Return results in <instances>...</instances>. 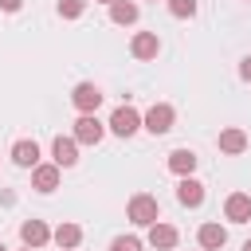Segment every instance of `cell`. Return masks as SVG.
Wrapping results in <instances>:
<instances>
[{"mask_svg": "<svg viewBox=\"0 0 251 251\" xmlns=\"http://www.w3.org/2000/svg\"><path fill=\"white\" fill-rule=\"evenodd\" d=\"M59 173H63V169H59L55 161H51V165H35V169H31V188H35V192H55V188H59Z\"/></svg>", "mask_w": 251, "mask_h": 251, "instance_id": "obj_8", "label": "cell"}, {"mask_svg": "<svg viewBox=\"0 0 251 251\" xmlns=\"http://www.w3.org/2000/svg\"><path fill=\"white\" fill-rule=\"evenodd\" d=\"M0 251H8V247H4V243H0Z\"/></svg>", "mask_w": 251, "mask_h": 251, "instance_id": "obj_26", "label": "cell"}, {"mask_svg": "<svg viewBox=\"0 0 251 251\" xmlns=\"http://www.w3.org/2000/svg\"><path fill=\"white\" fill-rule=\"evenodd\" d=\"M176 200H180L184 208H200V204H204V184H200L196 176H180V184H176Z\"/></svg>", "mask_w": 251, "mask_h": 251, "instance_id": "obj_12", "label": "cell"}, {"mask_svg": "<svg viewBox=\"0 0 251 251\" xmlns=\"http://www.w3.org/2000/svg\"><path fill=\"white\" fill-rule=\"evenodd\" d=\"M141 129V114L133 110V106H118L114 114H110V133H118V137H133Z\"/></svg>", "mask_w": 251, "mask_h": 251, "instance_id": "obj_3", "label": "cell"}, {"mask_svg": "<svg viewBox=\"0 0 251 251\" xmlns=\"http://www.w3.org/2000/svg\"><path fill=\"white\" fill-rule=\"evenodd\" d=\"M173 122H176V110H173L169 102H153V106H149V114L141 118V129H149L153 137H161V133H169V129H173Z\"/></svg>", "mask_w": 251, "mask_h": 251, "instance_id": "obj_2", "label": "cell"}, {"mask_svg": "<svg viewBox=\"0 0 251 251\" xmlns=\"http://www.w3.org/2000/svg\"><path fill=\"white\" fill-rule=\"evenodd\" d=\"M20 239H24V247L35 251V247H43V243L51 239V227H47L43 220H24V224H20Z\"/></svg>", "mask_w": 251, "mask_h": 251, "instance_id": "obj_9", "label": "cell"}, {"mask_svg": "<svg viewBox=\"0 0 251 251\" xmlns=\"http://www.w3.org/2000/svg\"><path fill=\"white\" fill-rule=\"evenodd\" d=\"M196 161H200V157H196L192 149H173V153H169V169H173L176 176H192Z\"/></svg>", "mask_w": 251, "mask_h": 251, "instance_id": "obj_17", "label": "cell"}, {"mask_svg": "<svg viewBox=\"0 0 251 251\" xmlns=\"http://www.w3.org/2000/svg\"><path fill=\"white\" fill-rule=\"evenodd\" d=\"M24 251H31V247H24Z\"/></svg>", "mask_w": 251, "mask_h": 251, "instance_id": "obj_27", "label": "cell"}, {"mask_svg": "<svg viewBox=\"0 0 251 251\" xmlns=\"http://www.w3.org/2000/svg\"><path fill=\"white\" fill-rule=\"evenodd\" d=\"M239 78H247V82H251V55L239 63Z\"/></svg>", "mask_w": 251, "mask_h": 251, "instance_id": "obj_22", "label": "cell"}, {"mask_svg": "<svg viewBox=\"0 0 251 251\" xmlns=\"http://www.w3.org/2000/svg\"><path fill=\"white\" fill-rule=\"evenodd\" d=\"M102 137H106V126H102L94 114H82V118L75 122V141H78V145H98Z\"/></svg>", "mask_w": 251, "mask_h": 251, "instance_id": "obj_5", "label": "cell"}, {"mask_svg": "<svg viewBox=\"0 0 251 251\" xmlns=\"http://www.w3.org/2000/svg\"><path fill=\"white\" fill-rule=\"evenodd\" d=\"M98 4H114V0H98Z\"/></svg>", "mask_w": 251, "mask_h": 251, "instance_id": "obj_25", "label": "cell"}, {"mask_svg": "<svg viewBox=\"0 0 251 251\" xmlns=\"http://www.w3.org/2000/svg\"><path fill=\"white\" fill-rule=\"evenodd\" d=\"M169 12L176 20H192L196 16V0H169Z\"/></svg>", "mask_w": 251, "mask_h": 251, "instance_id": "obj_20", "label": "cell"}, {"mask_svg": "<svg viewBox=\"0 0 251 251\" xmlns=\"http://www.w3.org/2000/svg\"><path fill=\"white\" fill-rule=\"evenodd\" d=\"M71 102H75L78 114H94V110L102 106V90H98L94 82H78V86L71 90Z\"/></svg>", "mask_w": 251, "mask_h": 251, "instance_id": "obj_4", "label": "cell"}, {"mask_svg": "<svg viewBox=\"0 0 251 251\" xmlns=\"http://www.w3.org/2000/svg\"><path fill=\"white\" fill-rule=\"evenodd\" d=\"M110 251H141V239H137V235H118V239L110 243Z\"/></svg>", "mask_w": 251, "mask_h": 251, "instance_id": "obj_21", "label": "cell"}, {"mask_svg": "<svg viewBox=\"0 0 251 251\" xmlns=\"http://www.w3.org/2000/svg\"><path fill=\"white\" fill-rule=\"evenodd\" d=\"M224 216H227L231 224H247V220H251V196H247V192H231V196L224 200Z\"/></svg>", "mask_w": 251, "mask_h": 251, "instance_id": "obj_10", "label": "cell"}, {"mask_svg": "<svg viewBox=\"0 0 251 251\" xmlns=\"http://www.w3.org/2000/svg\"><path fill=\"white\" fill-rule=\"evenodd\" d=\"M137 12H141V8H137L133 0H114V4H110V20H114L118 27H129V24H137Z\"/></svg>", "mask_w": 251, "mask_h": 251, "instance_id": "obj_16", "label": "cell"}, {"mask_svg": "<svg viewBox=\"0 0 251 251\" xmlns=\"http://www.w3.org/2000/svg\"><path fill=\"white\" fill-rule=\"evenodd\" d=\"M51 157H55V165H59V169H71V165H78V141L59 133V137L51 141Z\"/></svg>", "mask_w": 251, "mask_h": 251, "instance_id": "obj_6", "label": "cell"}, {"mask_svg": "<svg viewBox=\"0 0 251 251\" xmlns=\"http://www.w3.org/2000/svg\"><path fill=\"white\" fill-rule=\"evenodd\" d=\"M149 247H157V251H169V247H176V227L157 220V224L149 227Z\"/></svg>", "mask_w": 251, "mask_h": 251, "instance_id": "obj_15", "label": "cell"}, {"mask_svg": "<svg viewBox=\"0 0 251 251\" xmlns=\"http://www.w3.org/2000/svg\"><path fill=\"white\" fill-rule=\"evenodd\" d=\"M129 220L137 224V227H153L157 220H161V208H157V196H149V192H137V196H129Z\"/></svg>", "mask_w": 251, "mask_h": 251, "instance_id": "obj_1", "label": "cell"}, {"mask_svg": "<svg viewBox=\"0 0 251 251\" xmlns=\"http://www.w3.org/2000/svg\"><path fill=\"white\" fill-rule=\"evenodd\" d=\"M247 149V133L239 129V126H227V129H220V153H227V157H239Z\"/></svg>", "mask_w": 251, "mask_h": 251, "instance_id": "obj_13", "label": "cell"}, {"mask_svg": "<svg viewBox=\"0 0 251 251\" xmlns=\"http://www.w3.org/2000/svg\"><path fill=\"white\" fill-rule=\"evenodd\" d=\"M196 239H200V251H220V247L227 243V231H224L220 224H200Z\"/></svg>", "mask_w": 251, "mask_h": 251, "instance_id": "obj_14", "label": "cell"}, {"mask_svg": "<svg viewBox=\"0 0 251 251\" xmlns=\"http://www.w3.org/2000/svg\"><path fill=\"white\" fill-rule=\"evenodd\" d=\"M86 12V0H59V16L63 20H78Z\"/></svg>", "mask_w": 251, "mask_h": 251, "instance_id": "obj_19", "label": "cell"}, {"mask_svg": "<svg viewBox=\"0 0 251 251\" xmlns=\"http://www.w3.org/2000/svg\"><path fill=\"white\" fill-rule=\"evenodd\" d=\"M20 4H24V0H0V8H4V12H20Z\"/></svg>", "mask_w": 251, "mask_h": 251, "instance_id": "obj_23", "label": "cell"}, {"mask_svg": "<svg viewBox=\"0 0 251 251\" xmlns=\"http://www.w3.org/2000/svg\"><path fill=\"white\" fill-rule=\"evenodd\" d=\"M243 251H251V239H247V243H243Z\"/></svg>", "mask_w": 251, "mask_h": 251, "instance_id": "obj_24", "label": "cell"}, {"mask_svg": "<svg viewBox=\"0 0 251 251\" xmlns=\"http://www.w3.org/2000/svg\"><path fill=\"white\" fill-rule=\"evenodd\" d=\"M51 239H55L63 251H75V247L82 243V227H78V224H59V227L51 231Z\"/></svg>", "mask_w": 251, "mask_h": 251, "instance_id": "obj_18", "label": "cell"}, {"mask_svg": "<svg viewBox=\"0 0 251 251\" xmlns=\"http://www.w3.org/2000/svg\"><path fill=\"white\" fill-rule=\"evenodd\" d=\"M12 161H16L20 169H35V165H43V161H39V145H35L31 137H20V141L12 145Z\"/></svg>", "mask_w": 251, "mask_h": 251, "instance_id": "obj_11", "label": "cell"}, {"mask_svg": "<svg viewBox=\"0 0 251 251\" xmlns=\"http://www.w3.org/2000/svg\"><path fill=\"white\" fill-rule=\"evenodd\" d=\"M129 51H133V59H157V55H161L157 31H137V35L129 39Z\"/></svg>", "mask_w": 251, "mask_h": 251, "instance_id": "obj_7", "label": "cell"}]
</instances>
